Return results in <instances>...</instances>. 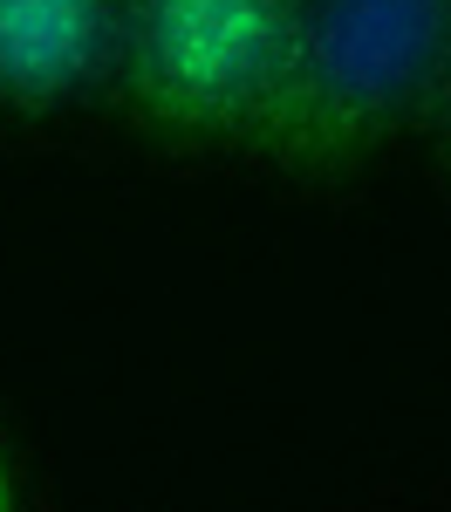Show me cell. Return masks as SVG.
Segmentation results:
<instances>
[{"label":"cell","instance_id":"6da1fadb","mask_svg":"<svg viewBox=\"0 0 451 512\" xmlns=\"http://www.w3.org/2000/svg\"><path fill=\"white\" fill-rule=\"evenodd\" d=\"M451 103V0H301L246 151L281 171H356Z\"/></svg>","mask_w":451,"mask_h":512},{"label":"cell","instance_id":"7a4b0ae2","mask_svg":"<svg viewBox=\"0 0 451 512\" xmlns=\"http://www.w3.org/2000/svg\"><path fill=\"white\" fill-rule=\"evenodd\" d=\"M301 28V0H137L123 82L164 137L246 144Z\"/></svg>","mask_w":451,"mask_h":512},{"label":"cell","instance_id":"3957f363","mask_svg":"<svg viewBox=\"0 0 451 512\" xmlns=\"http://www.w3.org/2000/svg\"><path fill=\"white\" fill-rule=\"evenodd\" d=\"M137 0H0V103L76 96L130 48Z\"/></svg>","mask_w":451,"mask_h":512},{"label":"cell","instance_id":"277c9868","mask_svg":"<svg viewBox=\"0 0 451 512\" xmlns=\"http://www.w3.org/2000/svg\"><path fill=\"white\" fill-rule=\"evenodd\" d=\"M0 512H14V492H7V465H0Z\"/></svg>","mask_w":451,"mask_h":512}]
</instances>
